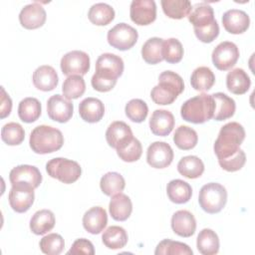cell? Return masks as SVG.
Listing matches in <instances>:
<instances>
[{"label": "cell", "instance_id": "1", "mask_svg": "<svg viewBox=\"0 0 255 255\" xmlns=\"http://www.w3.org/2000/svg\"><path fill=\"white\" fill-rule=\"evenodd\" d=\"M245 138V129L239 123L231 122L221 127L213 149L218 159L227 158L240 149Z\"/></svg>", "mask_w": 255, "mask_h": 255}, {"label": "cell", "instance_id": "2", "mask_svg": "<svg viewBox=\"0 0 255 255\" xmlns=\"http://www.w3.org/2000/svg\"><path fill=\"white\" fill-rule=\"evenodd\" d=\"M183 90L182 78L172 71H164L158 77V84L152 88L150 98L156 105H170Z\"/></svg>", "mask_w": 255, "mask_h": 255}, {"label": "cell", "instance_id": "3", "mask_svg": "<svg viewBox=\"0 0 255 255\" xmlns=\"http://www.w3.org/2000/svg\"><path fill=\"white\" fill-rule=\"evenodd\" d=\"M29 144L32 150L36 153H52L63 146L64 136L60 129L50 126L41 125L31 131Z\"/></svg>", "mask_w": 255, "mask_h": 255}, {"label": "cell", "instance_id": "4", "mask_svg": "<svg viewBox=\"0 0 255 255\" xmlns=\"http://www.w3.org/2000/svg\"><path fill=\"white\" fill-rule=\"evenodd\" d=\"M215 109L211 95L200 94L185 101L180 109L182 119L192 124H203L213 118Z\"/></svg>", "mask_w": 255, "mask_h": 255}, {"label": "cell", "instance_id": "5", "mask_svg": "<svg viewBox=\"0 0 255 255\" xmlns=\"http://www.w3.org/2000/svg\"><path fill=\"white\" fill-rule=\"evenodd\" d=\"M200 207L209 214L220 212L227 202L226 188L217 182L204 184L198 195Z\"/></svg>", "mask_w": 255, "mask_h": 255}, {"label": "cell", "instance_id": "6", "mask_svg": "<svg viewBox=\"0 0 255 255\" xmlns=\"http://www.w3.org/2000/svg\"><path fill=\"white\" fill-rule=\"evenodd\" d=\"M46 170L51 177L66 184L77 181L82 174L81 165L77 161L64 157L50 159L46 163Z\"/></svg>", "mask_w": 255, "mask_h": 255}, {"label": "cell", "instance_id": "7", "mask_svg": "<svg viewBox=\"0 0 255 255\" xmlns=\"http://www.w3.org/2000/svg\"><path fill=\"white\" fill-rule=\"evenodd\" d=\"M138 38L137 31L127 23H119L109 30L107 39L109 44L120 50L127 51L132 48Z\"/></svg>", "mask_w": 255, "mask_h": 255}, {"label": "cell", "instance_id": "8", "mask_svg": "<svg viewBox=\"0 0 255 255\" xmlns=\"http://www.w3.org/2000/svg\"><path fill=\"white\" fill-rule=\"evenodd\" d=\"M123 59L112 53L102 54L96 62L95 75L110 81H118V78L123 75L124 72Z\"/></svg>", "mask_w": 255, "mask_h": 255}, {"label": "cell", "instance_id": "9", "mask_svg": "<svg viewBox=\"0 0 255 255\" xmlns=\"http://www.w3.org/2000/svg\"><path fill=\"white\" fill-rule=\"evenodd\" d=\"M61 70L66 76H84L90 70V57L86 52L75 50L68 52L61 59Z\"/></svg>", "mask_w": 255, "mask_h": 255}, {"label": "cell", "instance_id": "10", "mask_svg": "<svg viewBox=\"0 0 255 255\" xmlns=\"http://www.w3.org/2000/svg\"><path fill=\"white\" fill-rule=\"evenodd\" d=\"M239 49L229 41L219 43L212 51L211 59L213 65L220 71H227L234 67L239 59Z\"/></svg>", "mask_w": 255, "mask_h": 255}, {"label": "cell", "instance_id": "11", "mask_svg": "<svg viewBox=\"0 0 255 255\" xmlns=\"http://www.w3.org/2000/svg\"><path fill=\"white\" fill-rule=\"evenodd\" d=\"M34 189L35 188L32 186L26 184L12 185L8 196L11 208L18 213H24L28 211L34 203Z\"/></svg>", "mask_w": 255, "mask_h": 255}, {"label": "cell", "instance_id": "12", "mask_svg": "<svg viewBox=\"0 0 255 255\" xmlns=\"http://www.w3.org/2000/svg\"><path fill=\"white\" fill-rule=\"evenodd\" d=\"M129 16L139 26L151 24L156 18V5L153 0H133L129 7Z\"/></svg>", "mask_w": 255, "mask_h": 255}, {"label": "cell", "instance_id": "13", "mask_svg": "<svg viewBox=\"0 0 255 255\" xmlns=\"http://www.w3.org/2000/svg\"><path fill=\"white\" fill-rule=\"evenodd\" d=\"M74 106L72 102L59 94L52 96L47 101V114L55 122L64 124L73 116Z\"/></svg>", "mask_w": 255, "mask_h": 255}, {"label": "cell", "instance_id": "14", "mask_svg": "<svg viewBox=\"0 0 255 255\" xmlns=\"http://www.w3.org/2000/svg\"><path fill=\"white\" fill-rule=\"evenodd\" d=\"M173 159L171 146L164 141L152 142L146 150V161L154 168H165Z\"/></svg>", "mask_w": 255, "mask_h": 255}, {"label": "cell", "instance_id": "15", "mask_svg": "<svg viewBox=\"0 0 255 255\" xmlns=\"http://www.w3.org/2000/svg\"><path fill=\"white\" fill-rule=\"evenodd\" d=\"M9 180L12 185L26 184L33 188H37L42 182V174L34 165L21 164L11 169L9 173Z\"/></svg>", "mask_w": 255, "mask_h": 255}, {"label": "cell", "instance_id": "16", "mask_svg": "<svg viewBox=\"0 0 255 255\" xmlns=\"http://www.w3.org/2000/svg\"><path fill=\"white\" fill-rule=\"evenodd\" d=\"M132 131L130 127L122 121L112 123L106 131V139L108 144L116 150L124 147L132 139Z\"/></svg>", "mask_w": 255, "mask_h": 255}, {"label": "cell", "instance_id": "17", "mask_svg": "<svg viewBox=\"0 0 255 255\" xmlns=\"http://www.w3.org/2000/svg\"><path fill=\"white\" fill-rule=\"evenodd\" d=\"M47 14L43 6L38 2L30 3L24 6L19 14V21L25 29L33 30L42 27L45 24Z\"/></svg>", "mask_w": 255, "mask_h": 255}, {"label": "cell", "instance_id": "18", "mask_svg": "<svg viewBox=\"0 0 255 255\" xmlns=\"http://www.w3.org/2000/svg\"><path fill=\"white\" fill-rule=\"evenodd\" d=\"M224 29L230 34H242L250 26V18L246 12L239 9H230L222 16Z\"/></svg>", "mask_w": 255, "mask_h": 255}, {"label": "cell", "instance_id": "19", "mask_svg": "<svg viewBox=\"0 0 255 255\" xmlns=\"http://www.w3.org/2000/svg\"><path fill=\"white\" fill-rule=\"evenodd\" d=\"M149 128L154 135L166 136L174 128V117L166 110H155L149 119Z\"/></svg>", "mask_w": 255, "mask_h": 255}, {"label": "cell", "instance_id": "20", "mask_svg": "<svg viewBox=\"0 0 255 255\" xmlns=\"http://www.w3.org/2000/svg\"><path fill=\"white\" fill-rule=\"evenodd\" d=\"M171 228L181 237H190L196 230V220L188 210H178L171 217Z\"/></svg>", "mask_w": 255, "mask_h": 255}, {"label": "cell", "instance_id": "21", "mask_svg": "<svg viewBox=\"0 0 255 255\" xmlns=\"http://www.w3.org/2000/svg\"><path fill=\"white\" fill-rule=\"evenodd\" d=\"M108 214L101 206H95L85 212L83 226L91 234H100L107 226Z\"/></svg>", "mask_w": 255, "mask_h": 255}, {"label": "cell", "instance_id": "22", "mask_svg": "<svg viewBox=\"0 0 255 255\" xmlns=\"http://www.w3.org/2000/svg\"><path fill=\"white\" fill-rule=\"evenodd\" d=\"M34 86L43 92H50L54 90L59 82L56 70L48 65L38 67L33 73Z\"/></svg>", "mask_w": 255, "mask_h": 255}, {"label": "cell", "instance_id": "23", "mask_svg": "<svg viewBox=\"0 0 255 255\" xmlns=\"http://www.w3.org/2000/svg\"><path fill=\"white\" fill-rule=\"evenodd\" d=\"M79 114L85 122L95 124L103 119L105 115V107L101 100L89 97L80 103Z\"/></svg>", "mask_w": 255, "mask_h": 255}, {"label": "cell", "instance_id": "24", "mask_svg": "<svg viewBox=\"0 0 255 255\" xmlns=\"http://www.w3.org/2000/svg\"><path fill=\"white\" fill-rule=\"evenodd\" d=\"M109 210L113 219L117 221H125L131 214V200L128 195L120 192L112 197L109 204Z\"/></svg>", "mask_w": 255, "mask_h": 255}, {"label": "cell", "instance_id": "25", "mask_svg": "<svg viewBox=\"0 0 255 255\" xmlns=\"http://www.w3.org/2000/svg\"><path fill=\"white\" fill-rule=\"evenodd\" d=\"M251 86V80L247 73L241 68H235L226 76V87L229 92L235 95L245 94Z\"/></svg>", "mask_w": 255, "mask_h": 255}, {"label": "cell", "instance_id": "26", "mask_svg": "<svg viewBox=\"0 0 255 255\" xmlns=\"http://www.w3.org/2000/svg\"><path fill=\"white\" fill-rule=\"evenodd\" d=\"M211 96L215 104L212 119L218 122L230 119L234 115L236 110L235 101L224 93H214Z\"/></svg>", "mask_w": 255, "mask_h": 255}, {"label": "cell", "instance_id": "27", "mask_svg": "<svg viewBox=\"0 0 255 255\" xmlns=\"http://www.w3.org/2000/svg\"><path fill=\"white\" fill-rule=\"evenodd\" d=\"M55 223L54 213L48 209H41L31 217L30 229L36 235H44L54 228Z\"/></svg>", "mask_w": 255, "mask_h": 255}, {"label": "cell", "instance_id": "28", "mask_svg": "<svg viewBox=\"0 0 255 255\" xmlns=\"http://www.w3.org/2000/svg\"><path fill=\"white\" fill-rule=\"evenodd\" d=\"M166 193L169 200L176 204H183L189 201L192 195V188L186 181L173 179L167 183Z\"/></svg>", "mask_w": 255, "mask_h": 255}, {"label": "cell", "instance_id": "29", "mask_svg": "<svg viewBox=\"0 0 255 255\" xmlns=\"http://www.w3.org/2000/svg\"><path fill=\"white\" fill-rule=\"evenodd\" d=\"M196 247L202 255H214L219 251V238L215 231L209 228L202 229L196 239Z\"/></svg>", "mask_w": 255, "mask_h": 255}, {"label": "cell", "instance_id": "30", "mask_svg": "<svg viewBox=\"0 0 255 255\" xmlns=\"http://www.w3.org/2000/svg\"><path fill=\"white\" fill-rule=\"evenodd\" d=\"M42 112L41 103L38 99L28 97L23 99L18 106V116L20 120L24 123L31 124L36 122Z\"/></svg>", "mask_w": 255, "mask_h": 255}, {"label": "cell", "instance_id": "31", "mask_svg": "<svg viewBox=\"0 0 255 255\" xmlns=\"http://www.w3.org/2000/svg\"><path fill=\"white\" fill-rule=\"evenodd\" d=\"M178 172L186 178L200 177L204 171L203 161L195 155L183 156L177 163Z\"/></svg>", "mask_w": 255, "mask_h": 255}, {"label": "cell", "instance_id": "32", "mask_svg": "<svg viewBox=\"0 0 255 255\" xmlns=\"http://www.w3.org/2000/svg\"><path fill=\"white\" fill-rule=\"evenodd\" d=\"M215 83V76L208 67L196 68L190 77L191 87L198 92L209 91Z\"/></svg>", "mask_w": 255, "mask_h": 255}, {"label": "cell", "instance_id": "33", "mask_svg": "<svg viewBox=\"0 0 255 255\" xmlns=\"http://www.w3.org/2000/svg\"><path fill=\"white\" fill-rule=\"evenodd\" d=\"M163 39L158 37H152L145 41L141 47L142 59L150 65H155L163 60L162 56Z\"/></svg>", "mask_w": 255, "mask_h": 255}, {"label": "cell", "instance_id": "34", "mask_svg": "<svg viewBox=\"0 0 255 255\" xmlns=\"http://www.w3.org/2000/svg\"><path fill=\"white\" fill-rule=\"evenodd\" d=\"M88 18L94 25L106 26L115 19V10L107 3H96L90 8Z\"/></svg>", "mask_w": 255, "mask_h": 255}, {"label": "cell", "instance_id": "35", "mask_svg": "<svg viewBox=\"0 0 255 255\" xmlns=\"http://www.w3.org/2000/svg\"><path fill=\"white\" fill-rule=\"evenodd\" d=\"M214 20L213 8L205 3L196 4L188 15V21L193 25V28L205 27Z\"/></svg>", "mask_w": 255, "mask_h": 255}, {"label": "cell", "instance_id": "36", "mask_svg": "<svg viewBox=\"0 0 255 255\" xmlns=\"http://www.w3.org/2000/svg\"><path fill=\"white\" fill-rule=\"evenodd\" d=\"M102 241L109 249H121L128 243V233L121 226H110L102 234Z\"/></svg>", "mask_w": 255, "mask_h": 255}, {"label": "cell", "instance_id": "37", "mask_svg": "<svg viewBox=\"0 0 255 255\" xmlns=\"http://www.w3.org/2000/svg\"><path fill=\"white\" fill-rule=\"evenodd\" d=\"M163 13L171 19H182L191 12V3L188 0H161Z\"/></svg>", "mask_w": 255, "mask_h": 255}, {"label": "cell", "instance_id": "38", "mask_svg": "<svg viewBox=\"0 0 255 255\" xmlns=\"http://www.w3.org/2000/svg\"><path fill=\"white\" fill-rule=\"evenodd\" d=\"M126 186L125 178L122 174L116 171L107 172L102 176L100 181V187L103 193L108 196H114L124 190Z\"/></svg>", "mask_w": 255, "mask_h": 255}, {"label": "cell", "instance_id": "39", "mask_svg": "<svg viewBox=\"0 0 255 255\" xmlns=\"http://www.w3.org/2000/svg\"><path fill=\"white\" fill-rule=\"evenodd\" d=\"M173 141L178 148L189 150L197 144L198 135L193 128L187 126H179L174 131Z\"/></svg>", "mask_w": 255, "mask_h": 255}, {"label": "cell", "instance_id": "40", "mask_svg": "<svg viewBox=\"0 0 255 255\" xmlns=\"http://www.w3.org/2000/svg\"><path fill=\"white\" fill-rule=\"evenodd\" d=\"M86 91V83L82 76H69L62 85L63 96L68 100H76L84 95Z\"/></svg>", "mask_w": 255, "mask_h": 255}, {"label": "cell", "instance_id": "41", "mask_svg": "<svg viewBox=\"0 0 255 255\" xmlns=\"http://www.w3.org/2000/svg\"><path fill=\"white\" fill-rule=\"evenodd\" d=\"M191 248L182 242L164 239L160 241L154 251L155 255H192Z\"/></svg>", "mask_w": 255, "mask_h": 255}, {"label": "cell", "instance_id": "42", "mask_svg": "<svg viewBox=\"0 0 255 255\" xmlns=\"http://www.w3.org/2000/svg\"><path fill=\"white\" fill-rule=\"evenodd\" d=\"M1 138L8 145H18L25 138V130L18 123H8L1 129Z\"/></svg>", "mask_w": 255, "mask_h": 255}, {"label": "cell", "instance_id": "43", "mask_svg": "<svg viewBox=\"0 0 255 255\" xmlns=\"http://www.w3.org/2000/svg\"><path fill=\"white\" fill-rule=\"evenodd\" d=\"M183 47L179 40L176 38H169L163 40V48H162V56L163 60H165L169 64H176L181 61L183 57Z\"/></svg>", "mask_w": 255, "mask_h": 255}, {"label": "cell", "instance_id": "44", "mask_svg": "<svg viewBox=\"0 0 255 255\" xmlns=\"http://www.w3.org/2000/svg\"><path fill=\"white\" fill-rule=\"evenodd\" d=\"M125 112L127 117L133 123H142L148 114L146 103L140 99H132L126 105Z\"/></svg>", "mask_w": 255, "mask_h": 255}, {"label": "cell", "instance_id": "45", "mask_svg": "<svg viewBox=\"0 0 255 255\" xmlns=\"http://www.w3.org/2000/svg\"><path fill=\"white\" fill-rule=\"evenodd\" d=\"M39 246L41 251L45 254L59 255L64 250L65 241L60 234L50 233L40 240Z\"/></svg>", "mask_w": 255, "mask_h": 255}, {"label": "cell", "instance_id": "46", "mask_svg": "<svg viewBox=\"0 0 255 255\" xmlns=\"http://www.w3.org/2000/svg\"><path fill=\"white\" fill-rule=\"evenodd\" d=\"M119 157L126 162H133L140 158L142 153V146L140 141L132 137V139L124 147L117 150Z\"/></svg>", "mask_w": 255, "mask_h": 255}, {"label": "cell", "instance_id": "47", "mask_svg": "<svg viewBox=\"0 0 255 255\" xmlns=\"http://www.w3.org/2000/svg\"><path fill=\"white\" fill-rule=\"evenodd\" d=\"M246 162V154L242 149H239L236 153L233 155L223 158V159H218L219 165L226 171L229 172H234L243 167V165Z\"/></svg>", "mask_w": 255, "mask_h": 255}, {"label": "cell", "instance_id": "48", "mask_svg": "<svg viewBox=\"0 0 255 255\" xmlns=\"http://www.w3.org/2000/svg\"><path fill=\"white\" fill-rule=\"evenodd\" d=\"M196 38L203 43H211L219 35V26L216 20L202 28H193Z\"/></svg>", "mask_w": 255, "mask_h": 255}, {"label": "cell", "instance_id": "49", "mask_svg": "<svg viewBox=\"0 0 255 255\" xmlns=\"http://www.w3.org/2000/svg\"><path fill=\"white\" fill-rule=\"evenodd\" d=\"M68 255L70 254H88V255H93L95 254V249L93 243L86 239V238H79L77 239L70 250L67 252Z\"/></svg>", "mask_w": 255, "mask_h": 255}, {"label": "cell", "instance_id": "50", "mask_svg": "<svg viewBox=\"0 0 255 255\" xmlns=\"http://www.w3.org/2000/svg\"><path fill=\"white\" fill-rule=\"evenodd\" d=\"M12 110V101L9 95L5 92L4 88L1 87V107H0V118L5 119L8 117Z\"/></svg>", "mask_w": 255, "mask_h": 255}]
</instances>
